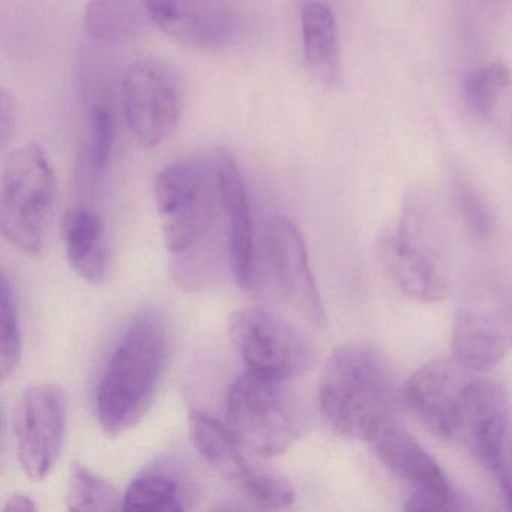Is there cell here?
Returning <instances> with one entry per match:
<instances>
[{
	"label": "cell",
	"instance_id": "cell-1",
	"mask_svg": "<svg viewBox=\"0 0 512 512\" xmlns=\"http://www.w3.org/2000/svg\"><path fill=\"white\" fill-rule=\"evenodd\" d=\"M169 329L155 308L134 314L122 332L97 389L101 428L118 436L148 412L166 370Z\"/></svg>",
	"mask_w": 512,
	"mask_h": 512
},
{
	"label": "cell",
	"instance_id": "cell-2",
	"mask_svg": "<svg viewBox=\"0 0 512 512\" xmlns=\"http://www.w3.org/2000/svg\"><path fill=\"white\" fill-rule=\"evenodd\" d=\"M391 368L374 347L347 343L326 361L319 383V404L332 430L367 442L401 403Z\"/></svg>",
	"mask_w": 512,
	"mask_h": 512
},
{
	"label": "cell",
	"instance_id": "cell-3",
	"mask_svg": "<svg viewBox=\"0 0 512 512\" xmlns=\"http://www.w3.org/2000/svg\"><path fill=\"white\" fill-rule=\"evenodd\" d=\"M380 257L395 286L409 298L437 302L451 289L445 238L424 197L406 200L400 221L380 239Z\"/></svg>",
	"mask_w": 512,
	"mask_h": 512
},
{
	"label": "cell",
	"instance_id": "cell-4",
	"mask_svg": "<svg viewBox=\"0 0 512 512\" xmlns=\"http://www.w3.org/2000/svg\"><path fill=\"white\" fill-rule=\"evenodd\" d=\"M55 169L37 143L16 149L8 157L0 190V229L26 254H38L46 244L55 218Z\"/></svg>",
	"mask_w": 512,
	"mask_h": 512
},
{
	"label": "cell",
	"instance_id": "cell-5",
	"mask_svg": "<svg viewBox=\"0 0 512 512\" xmlns=\"http://www.w3.org/2000/svg\"><path fill=\"white\" fill-rule=\"evenodd\" d=\"M227 419L247 451L271 458L298 440L305 416L287 382L245 371L227 395Z\"/></svg>",
	"mask_w": 512,
	"mask_h": 512
},
{
	"label": "cell",
	"instance_id": "cell-6",
	"mask_svg": "<svg viewBox=\"0 0 512 512\" xmlns=\"http://www.w3.org/2000/svg\"><path fill=\"white\" fill-rule=\"evenodd\" d=\"M154 199L164 242L172 253H185L205 238L220 202L215 157L167 164L154 179Z\"/></svg>",
	"mask_w": 512,
	"mask_h": 512
},
{
	"label": "cell",
	"instance_id": "cell-7",
	"mask_svg": "<svg viewBox=\"0 0 512 512\" xmlns=\"http://www.w3.org/2000/svg\"><path fill=\"white\" fill-rule=\"evenodd\" d=\"M512 353V281H479L461 298L452 326V356L476 371Z\"/></svg>",
	"mask_w": 512,
	"mask_h": 512
},
{
	"label": "cell",
	"instance_id": "cell-8",
	"mask_svg": "<svg viewBox=\"0 0 512 512\" xmlns=\"http://www.w3.org/2000/svg\"><path fill=\"white\" fill-rule=\"evenodd\" d=\"M230 338L247 371L269 379H296L316 365L311 341L292 323L265 308H247L230 319Z\"/></svg>",
	"mask_w": 512,
	"mask_h": 512
},
{
	"label": "cell",
	"instance_id": "cell-9",
	"mask_svg": "<svg viewBox=\"0 0 512 512\" xmlns=\"http://www.w3.org/2000/svg\"><path fill=\"white\" fill-rule=\"evenodd\" d=\"M182 85L178 71L161 59H139L122 80V104L131 136L143 149L166 142L182 115Z\"/></svg>",
	"mask_w": 512,
	"mask_h": 512
},
{
	"label": "cell",
	"instance_id": "cell-10",
	"mask_svg": "<svg viewBox=\"0 0 512 512\" xmlns=\"http://www.w3.org/2000/svg\"><path fill=\"white\" fill-rule=\"evenodd\" d=\"M190 431L203 460L257 505L284 508L295 500L292 485L281 476L254 466L241 440L217 419L203 412H191Z\"/></svg>",
	"mask_w": 512,
	"mask_h": 512
},
{
	"label": "cell",
	"instance_id": "cell-11",
	"mask_svg": "<svg viewBox=\"0 0 512 512\" xmlns=\"http://www.w3.org/2000/svg\"><path fill=\"white\" fill-rule=\"evenodd\" d=\"M367 442L380 463L410 488L407 511L436 512L461 508L457 493L442 467L397 418L380 425Z\"/></svg>",
	"mask_w": 512,
	"mask_h": 512
},
{
	"label": "cell",
	"instance_id": "cell-12",
	"mask_svg": "<svg viewBox=\"0 0 512 512\" xmlns=\"http://www.w3.org/2000/svg\"><path fill=\"white\" fill-rule=\"evenodd\" d=\"M68 398L58 385L29 386L14 412L17 457L32 481L46 478L64 446Z\"/></svg>",
	"mask_w": 512,
	"mask_h": 512
},
{
	"label": "cell",
	"instance_id": "cell-13",
	"mask_svg": "<svg viewBox=\"0 0 512 512\" xmlns=\"http://www.w3.org/2000/svg\"><path fill=\"white\" fill-rule=\"evenodd\" d=\"M152 25L190 49L215 52L229 46L238 19L226 0H146Z\"/></svg>",
	"mask_w": 512,
	"mask_h": 512
},
{
	"label": "cell",
	"instance_id": "cell-14",
	"mask_svg": "<svg viewBox=\"0 0 512 512\" xmlns=\"http://www.w3.org/2000/svg\"><path fill=\"white\" fill-rule=\"evenodd\" d=\"M268 247L284 298L310 325L322 326L326 320L325 307L298 227L287 217L272 218L268 226Z\"/></svg>",
	"mask_w": 512,
	"mask_h": 512
},
{
	"label": "cell",
	"instance_id": "cell-15",
	"mask_svg": "<svg viewBox=\"0 0 512 512\" xmlns=\"http://www.w3.org/2000/svg\"><path fill=\"white\" fill-rule=\"evenodd\" d=\"M218 181H220V203L229 227L230 265L236 284L242 289H251L256 275V251H254L253 221L242 173L232 155L220 152L215 155Z\"/></svg>",
	"mask_w": 512,
	"mask_h": 512
},
{
	"label": "cell",
	"instance_id": "cell-16",
	"mask_svg": "<svg viewBox=\"0 0 512 512\" xmlns=\"http://www.w3.org/2000/svg\"><path fill=\"white\" fill-rule=\"evenodd\" d=\"M62 236L74 271L89 283H103L109 269V248L100 215L91 209H71L65 215Z\"/></svg>",
	"mask_w": 512,
	"mask_h": 512
},
{
	"label": "cell",
	"instance_id": "cell-17",
	"mask_svg": "<svg viewBox=\"0 0 512 512\" xmlns=\"http://www.w3.org/2000/svg\"><path fill=\"white\" fill-rule=\"evenodd\" d=\"M301 34L308 73L320 85H334L340 74L341 50L331 8L319 0L308 2L302 8Z\"/></svg>",
	"mask_w": 512,
	"mask_h": 512
},
{
	"label": "cell",
	"instance_id": "cell-18",
	"mask_svg": "<svg viewBox=\"0 0 512 512\" xmlns=\"http://www.w3.org/2000/svg\"><path fill=\"white\" fill-rule=\"evenodd\" d=\"M83 23L95 40L124 43L136 38L151 20L146 0H89Z\"/></svg>",
	"mask_w": 512,
	"mask_h": 512
},
{
	"label": "cell",
	"instance_id": "cell-19",
	"mask_svg": "<svg viewBox=\"0 0 512 512\" xmlns=\"http://www.w3.org/2000/svg\"><path fill=\"white\" fill-rule=\"evenodd\" d=\"M185 490L178 479L161 470L137 476L124 496L125 511H185Z\"/></svg>",
	"mask_w": 512,
	"mask_h": 512
},
{
	"label": "cell",
	"instance_id": "cell-20",
	"mask_svg": "<svg viewBox=\"0 0 512 512\" xmlns=\"http://www.w3.org/2000/svg\"><path fill=\"white\" fill-rule=\"evenodd\" d=\"M511 85V73L500 62L484 65L470 71L461 83L464 106L475 118L488 121L493 116L500 98Z\"/></svg>",
	"mask_w": 512,
	"mask_h": 512
},
{
	"label": "cell",
	"instance_id": "cell-21",
	"mask_svg": "<svg viewBox=\"0 0 512 512\" xmlns=\"http://www.w3.org/2000/svg\"><path fill=\"white\" fill-rule=\"evenodd\" d=\"M67 508L74 512L121 511L124 497L106 479L74 463L68 482Z\"/></svg>",
	"mask_w": 512,
	"mask_h": 512
},
{
	"label": "cell",
	"instance_id": "cell-22",
	"mask_svg": "<svg viewBox=\"0 0 512 512\" xmlns=\"http://www.w3.org/2000/svg\"><path fill=\"white\" fill-rule=\"evenodd\" d=\"M22 329L16 293L8 275L0 280V373L8 379L22 359Z\"/></svg>",
	"mask_w": 512,
	"mask_h": 512
},
{
	"label": "cell",
	"instance_id": "cell-23",
	"mask_svg": "<svg viewBox=\"0 0 512 512\" xmlns=\"http://www.w3.org/2000/svg\"><path fill=\"white\" fill-rule=\"evenodd\" d=\"M455 209L461 221L475 238L487 239L496 230V218L484 197L466 182H457L454 188Z\"/></svg>",
	"mask_w": 512,
	"mask_h": 512
},
{
	"label": "cell",
	"instance_id": "cell-24",
	"mask_svg": "<svg viewBox=\"0 0 512 512\" xmlns=\"http://www.w3.org/2000/svg\"><path fill=\"white\" fill-rule=\"evenodd\" d=\"M115 134L113 113L103 104H97L91 112V140H89V158L95 173L106 169L115 146Z\"/></svg>",
	"mask_w": 512,
	"mask_h": 512
},
{
	"label": "cell",
	"instance_id": "cell-25",
	"mask_svg": "<svg viewBox=\"0 0 512 512\" xmlns=\"http://www.w3.org/2000/svg\"><path fill=\"white\" fill-rule=\"evenodd\" d=\"M491 472L496 475L497 482H499L500 490L505 496L506 502L512 508V434L509 433L499 457H497L496 464H494Z\"/></svg>",
	"mask_w": 512,
	"mask_h": 512
},
{
	"label": "cell",
	"instance_id": "cell-26",
	"mask_svg": "<svg viewBox=\"0 0 512 512\" xmlns=\"http://www.w3.org/2000/svg\"><path fill=\"white\" fill-rule=\"evenodd\" d=\"M16 118V101L7 89H2L0 92V140H2V146H7L8 142L13 139Z\"/></svg>",
	"mask_w": 512,
	"mask_h": 512
},
{
	"label": "cell",
	"instance_id": "cell-27",
	"mask_svg": "<svg viewBox=\"0 0 512 512\" xmlns=\"http://www.w3.org/2000/svg\"><path fill=\"white\" fill-rule=\"evenodd\" d=\"M37 509V503L31 497L25 494H14L5 505L4 512H35Z\"/></svg>",
	"mask_w": 512,
	"mask_h": 512
}]
</instances>
